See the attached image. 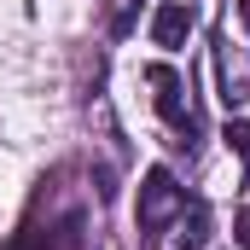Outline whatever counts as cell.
<instances>
[{
    "instance_id": "3",
    "label": "cell",
    "mask_w": 250,
    "mask_h": 250,
    "mask_svg": "<svg viewBox=\"0 0 250 250\" xmlns=\"http://www.w3.org/2000/svg\"><path fill=\"white\" fill-rule=\"evenodd\" d=\"M187 35H192V6L163 0V6L151 12V41H157V47H181Z\"/></svg>"
},
{
    "instance_id": "8",
    "label": "cell",
    "mask_w": 250,
    "mask_h": 250,
    "mask_svg": "<svg viewBox=\"0 0 250 250\" xmlns=\"http://www.w3.org/2000/svg\"><path fill=\"white\" fill-rule=\"evenodd\" d=\"M134 12H140V0H128V6H123V12H117V35H123V29H128V23H134Z\"/></svg>"
},
{
    "instance_id": "9",
    "label": "cell",
    "mask_w": 250,
    "mask_h": 250,
    "mask_svg": "<svg viewBox=\"0 0 250 250\" xmlns=\"http://www.w3.org/2000/svg\"><path fill=\"white\" fill-rule=\"evenodd\" d=\"M239 18H245V23H250V0H239Z\"/></svg>"
},
{
    "instance_id": "5",
    "label": "cell",
    "mask_w": 250,
    "mask_h": 250,
    "mask_svg": "<svg viewBox=\"0 0 250 250\" xmlns=\"http://www.w3.org/2000/svg\"><path fill=\"white\" fill-rule=\"evenodd\" d=\"M175 250H209V209L204 204H187L175 215Z\"/></svg>"
},
{
    "instance_id": "7",
    "label": "cell",
    "mask_w": 250,
    "mask_h": 250,
    "mask_svg": "<svg viewBox=\"0 0 250 250\" xmlns=\"http://www.w3.org/2000/svg\"><path fill=\"white\" fill-rule=\"evenodd\" d=\"M233 239L250 250V209H239V221H233Z\"/></svg>"
},
{
    "instance_id": "4",
    "label": "cell",
    "mask_w": 250,
    "mask_h": 250,
    "mask_svg": "<svg viewBox=\"0 0 250 250\" xmlns=\"http://www.w3.org/2000/svg\"><path fill=\"white\" fill-rule=\"evenodd\" d=\"M18 250H82V215H64V221L41 227V233H23Z\"/></svg>"
},
{
    "instance_id": "6",
    "label": "cell",
    "mask_w": 250,
    "mask_h": 250,
    "mask_svg": "<svg viewBox=\"0 0 250 250\" xmlns=\"http://www.w3.org/2000/svg\"><path fill=\"white\" fill-rule=\"evenodd\" d=\"M227 146H233V151L250 163V123H227Z\"/></svg>"
},
{
    "instance_id": "2",
    "label": "cell",
    "mask_w": 250,
    "mask_h": 250,
    "mask_svg": "<svg viewBox=\"0 0 250 250\" xmlns=\"http://www.w3.org/2000/svg\"><path fill=\"white\" fill-rule=\"evenodd\" d=\"M146 82H151L157 117L181 134V146H192V140H198V111H192V99H187V82H181L169 64H151V70H146Z\"/></svg>"
},
{
    "instance_id": "1",
    "label": "cell",
    "mask_w": 250,
    "mask_h": 250,
    "mask_svg": "<svg viewBox=\"0 0 250 250\" xmlns=\"http://www.w3.org/2000/svg\"><path fill=\"white\" fill-rule=\"evenodd\" d=\"M181 209H187V192L175 187V175H169V169H146V181H140V209H134V215H140V233L157 239Z\"/></svg>"
}]
</instances>
